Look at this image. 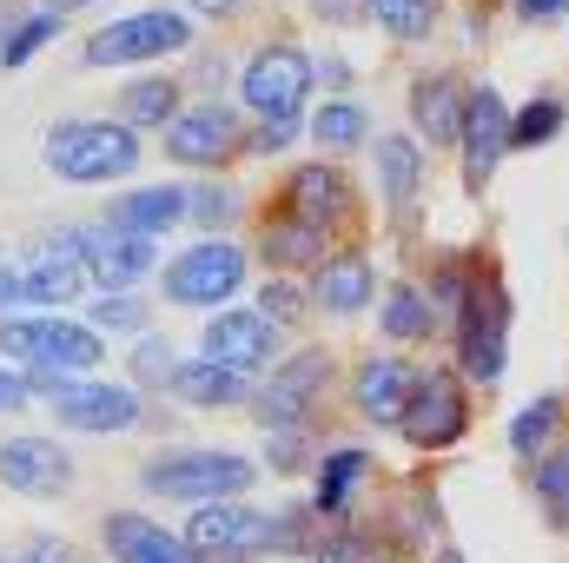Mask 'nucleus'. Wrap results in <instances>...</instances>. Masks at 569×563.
Instances as JSON below:
<instances>
[{"label":"nucleus","mask_w":569,"mask_h":563,"mask_svg":"<svg viewBox=\"0 0 569 563\" xmlns=\"http://www.w3.org/2000/svg\"><path fill=\"white\" fill-rule=\"evenodd\" d=\"M0 358L20 365V372L93 378L107 365V338L87 318H67V312H20V318H0Z\"/></svg>","instance_id":"f257e3e1"},{"label":"nucleus","mask_w":569,"mask_h":563,"mask_svg":"<svg viewBox=\"0 0 569 563\" xmlns=\"http://www.w3.org/2000/svg\"><path fill=\"white\" fill-rule=\"evenodd\" d=\"M40 159L67 186H113V179H127L146 159V146L120 120H60V127H47Z\"/></svg>","instance_id":"f03ea898"},{"label":"nucleus","mask_w":569,"mask_h":563,"mask_svg":"<svg viewBox=\"0 0 569 563\" xmlns=\"http://www.w3.org/2000/svg\"><path fill=\"white\" fill-rule=\"evenodd\" d=\"M140 484L152 497H179V504H226V497H246L259 484V464L239 457V451H159L140 464Z\"/></svg>","instance_id":"7ed1b4c3"},{"label":"nucleus","mask_w":569,"mask_h":563,"mask_svg":"<svg viewBox=\"0 0 569 563\" xmlns=\"http://www.w3.org/2000/svg\"><path fill=\"white\" fill-rule=\"evenodd\" d=\"M503 365H510V292L497 273H477L463 312H457V378L490 392L503 378Z\"/></svg>","instance_id":"20e7f679"},{"label":"nucleus","mask_w":569,"mask_h":563,"mask_svg":"<svg viewBox=\"0 0 569 563\" xmlns=\"http://www.w3.org/2000/svg\"><path fill=\"white\" fill-rule=\"evenodd\" d=\"M172 53H192V20L179 7H140V13L107 20L80 47V67H146V60H172Z\"/></svg>","instance_id":"39448f33"},{"label":"nucleus","mask_w":569,"mask_h":563,"mask_svg":"<svg viewBox=\"0 0 569 563\" xmlns=\"http://www.w3.org/2000/svg\"><path fill=\"white\" fill-rule=\"evenodd\" d=\"M318 73H311V53L291 47V40H272L259 47L246 67H239V100L252 120H305V100H311Z\"/></svg>","instance_id":"423d86ee"},{"label":"nucleus","mask_w":569,"mask_h":563,"mask_svg":"<svg viewBox=\"0 0 569 563\" xmlns=\"http://www.w3.org/2000/svg\"><path fill=\"white\" fill-rule=\"evenodd\" d=\"M325 385H331V352L305 345V352L279 358V365L266 372V385L252 392L259 431H266V437H272V431H311V412H318V392H325Z\"/></svg>","instance_id":"0eeeda50"},{"label":"nucleus","mask_w":569,"mask_h":563,"mask_svg":"<svg viewBox=\"0 0 569 563\" xmlns=\"http://www.w3.org/2000/svg\"><path fill=\"white\" fill-rule=\"evenodd\" d=\"M239 285H246V253H239L232 239H199V246H186L172 266H159L166 305H186V312H212V305H226Z\"/></svg>","instance_id":"6e6552de"},{"label":"nucleus","mask_w":569,"mask_h":563,"mask_svg":"<svg viewBox=\"0 0 569 563\" xmlns=\"http://www.w3.org/2000/svg\"><path fill=\"white\" fill-rule=\"evenodd\" d=\"M53 246L73 253L80 273L100 285V292H133V285L159 266L152 239H133V233H120V226H107V219H93V226H67Z\"/></svg>","instance_id":"1a4fd4ad"},{"label":"nucleus","mask_w":569,"mask_h":563,"mask_svg":"<svg viewBox=\"0 0 569 563\" xmlns=\"http://www.w3.org/2000/svg\"><path fill=\"white\" fill-rule=\"evenodd\" d=\"M405 444L411 451H450L463 431H470V398H463V378L450 365H425L418 385H411V405H405Z\"/></svg>","instance_id":"9d476101"},{"label":"nucleus","mask_w":569,"mask_h":563,"mask_svg":"<svg viewBox=\"0 0 569 563\" xmlns=\"http://www.w3.org/2000/svg\"><path fill=\"white\" fill-rule=\"evenodd\" d=\"M279 325L259 312V305H239V312H212L206 318V332H199V352H206V365H226V372H239V378H266L272 365H279Z\"/></svg>","instance_id":"9b49d317"},{"label":"nucleus","mask_w":569,"mask_h":563,"mask_svg":"<svg viewBox=\"0 0 569 563\" xmlns=\"http://www.w3.org/2000/svg\"><path fill=\"white\" fill-rule=\"evenodd\" d=\"M172 166H192V172H219L232 152H246V120H239V107H226V100H199V107H186L172 127H166V146H159Z\"/></svg>","instance_id":"f8f14e48"},{"label":"nucleus","mask_w":569,"mask_h":563,"mask_svg":"<svg viewBox=\"0 0 569 563\" xmlns=\"http://www.w3.org/2000/svg\"><path fill=\"white\" fill-rule=\"evenodd\" d=\"M266 524H272V511H252L246 497H226V504H199L179 537L192 544L199 563H252L266 557Z\"/></svg>","instance_id":"ddd939ff"},{"label":"nucleus","mask_w":569,"mask_h":563,"mask_svg":"<svg viewBox=\"0 0 569 563\" xmlns=\"http://www.w3.org/2000/svg\"><path fill=\"white\" fill-rule=\"evenodd\" d=\"M279 213L305 219V226H318V233H338V226H351L358 192H351V179H345V166H338V159H305V166H291V172H284Z\"/></svg>","instance_id":"4468645a"},{"label":"nucleus","mask_w":569,"mask_h":563,"mask_svg":"<svg viewBox=\"0 0 569 563\" xmlns=\"http://www.w3.org/2000/svg\"><path fill=\"white\" fill-rule=\"evenodd\" d=\"M463 192L470 199H483V186L497 179V166H503V152H510V107H503V93L483 80V87H470V100H463Z\"/></svg>","instance_id":"2eb2a0df"},{"label":"nucleus","mask_w":569,"mask_h":563,"mask_svg":"<svg viewBox=\"0 0 569 563\" xmlns=\"http://www.w3.org/2000/svg\"><path fill=\"white\" fill-rule=\"evenodd\" d=\"M53 424L60 431H87V437H113V431H140L146 405L133 385H107V378H73L53 398Z\"/></svg>","instance_id":"dca6fc26"},{"label":"nucleus","mask_w":569,"mask_h":563,"mask_svg":"<svg viewBox=\"0 0 569 563\" xmlns=\"http://www.w3.org/2000/svg\"><path fill=\"white\" fill-rule=\"evenodd\" d=\"M73 457H67V444L60 437H7L0 444V484L7 491H20V497H40V504H53V497H67L73 491Z\"/></svg>","instance_id":"f3484780"},{"label":"nucleus","mask_w":569,"mask_h":563,"mask_svg":"<svg viewBox=\"0 0 569 563\" xmlns=\"http://www.w3.org/2000/svg\"><path fill=\"white\" fill-rule=\"evenodd\" d=\"M411 385H418V365H405V358H391V352H371V358H358V372H351V412L365 424H405Z\"/></svg>","instance_id":"a211bd4d"},{"label":"nucleus","mask_w":569,"mask_h":563,"mask_svg":"<svg viewBox=\"0 0 569 563\" xmlns=\"http://www.w3.org/2000/svg\"><path fill=\"white\" fill-rule=\"evenodd\" d=\"M371 298H378V266H371L365 246H338V253L311 273V305L331 312V318H358Z\"/></svg>","instance_id":"6ab92c4d"},{"label":"nucleus","mask_w":569,"mask_h":563,"mask_svg":"<svg viewBox=\"0 0 569 563\" xmlns=\"http://www.w3.org/2000/svg\"><path fill=\"white\" fill-rule=\"evenodd\" d=\"M100 544H107L113 563H199L179 531L152 524L140 511H107V517H100Z\"/></svg>","instance_id":"aec40b11"},{"label":"nucleus","mask_w":569,"mask_h":563,"mask_svg":"<svg viewBox=\"0 0 569 563\" xmlns=\"http://www.w3.org/2000/svg\"><path fill=\"white\" fill-rule=\"evenodd\" d=\"M331 253H338L331 233H318V226H305V219H291V213H266V226H259V259L272 266V279L318 273Z\"/></svg>","instance_id":"412c9836"},{"label":"nucleus","mask_w":569,"mask_h":563,"mask_svg":"<svg viewBox=\"0 0 569 563\" xmlns=\"http://www.w3.org/2000/svg\"><path fill=\"white\" fill-rule=\"evenodd\" d=\"M418 192H425V146L411 134H378V199L391 226L418 219Z\"/></svg>","instance_id":"4be33fe9"},{"label":"nucleus","mask_w":569,"mask_h":563,"mask_svg":"<svg viewBox=\"0 0 569 563\" xmlns=\"http://www.w3.org/2000/svg\"><path fill=\"white\" fill-rule=\"evenodd\" d=\"M365 477H371V451H358V444L325 451L318 457V477H311V511L325 524H351V497H358Z\"/></svg>","instance_id":"5701e85b"},{"label":"nucleus","mask_w":569,"mask_h":563,"mask_svg":"<svg viewBox=\"0 0 569 563\" xmlns=\"http://www.w3.org/2000/svg\"><path fill=\"white\" fill-rule=\"evenodd\" d=\"M463 100L470 93L450 73H418L411 80V127H418V140H430V146L463 140Z\"/></svg>","instance_id":"b1692460"},{"label":"nucleus","mask_w":569,"mask_h":563,"mask_svg":"<svg viewBox=\"0 0 569 563\" xmlns=\"http://www.w3.org/2000/svg\"><path fill=\"white\" fill-rule=\"evenodd\" d=\"M179 219H186V186H133V192H120L113 213H107V226H120V233H133V239H152V246H159Z\"/></svg>","instance_id":"393cba45"},{"label":"nucleus","mask_w":569,"mask_h":563,"mask_svg":"<svg viewBox=\"0 0 569 563\" xmlns=\"http://www.w3.org/2000/svg\"><path fill=\"white\" fill-rule=\"evenodd\" d=\"M252 378L226 372V365H206V358H186L179 378H172V398L192 405V412H232V405H252Z\"/></svg>","instance_id":"a878e982"},{"label":"nucleus","mask_w":569,"mask_h":563,"mask_svg":"<svg viewBox=\"0 0 569 563\" xmlns=\"http://www.w3.org/2000/svg\"><path fill=\"white\" fill-rule=\"evenodd\" d=\"M186 87L172 80V73H140V80H127L120 87V127H133V134H166L186 107Z\"/></svg>","instance_id":"bb28decb"},{"label":"nucleus","mask_w":569,"mask_h":563,"mask_svg":"<svg viewBox=\"0 0 569 563\" xmlns=\"http://www.w3.org/2000/svg\"><path fill=\"white\" fill-rule=\"evenodd\" d=\"M87 273H80V259L73 253H60V246H47V253H33V266H27V305H47V312H60V305H80V292H87Z\"/></svg>","instance_id":"cd10ccee"},{"label":"nucleus","mask_w":569,"mask_h":563,"mask_svg":"<svg viewBox=\"0 0 569 563\" xmlns=\"http://www.w3.org/2000/svg\"><path fill=\"white\" fill-rule=\"evenodd\" d=\"M378 325H385V338H398V345H425L443 318H437V305H430L425 285L398 279L385 292V305H378Z\"/></svg>","instance_id":"c85d7f7f"},{"label":"nucleus","mask_w":569,"mask_h":563,"mask_svg":"<svg viewBox=\"0 0 569 563\" xmlns=\"http://www.w3.org/2000/svg\"><path fill=\"white\" fill-rule=\"evenodd\" d=\"M325 531L331 524L311 504H284V511H272V524H266V557H318Z\"/></svg>","instance_id":"c756f323"},{"label":"nucleus","mask_w":569,"mask_h":563,"mask_svg":"<svg viewBox=\"0 0 569 563\" xmlns=\"http://www.w3.org/2000/svg\"><path fill=\"white\" fill-rule=\"evenodd\" d=\"M60 27H67V13H53V7H33V13H20V20H7V33H0V67L20 73L47 40H60Z\"/></svg>","instance_id":"7c9ffc66"},{"label":"nucleus","mask_w":569,"mask_h":563,"mask_svg":"<svg viewBox=\"0 0 569 563\" xmlns=\"http://www.w3.org/2000/svg\"><path fill=\"white\" fill-rule=\"evenodd\" d=\"M305 134L325 146V152H351V146L371 140V113H365L358 100H325V107L305 120Z\"/></svg>","instance_id":"2f4dec72"},{"label":"nucleus","mask_w":569,"mask_h":563,"mask_svg":"<svg viewBox=\"0 0 569 563\" xmlns=\"http://www.w3.org/2000/svg\"><path fill=\"white\" fill-rule=\"evenodd\" d=\"M557 424H563V398H557V392H543L537 405H523V412L510 418V451H517L523 464H543V457H550Z\"/></svg>","instance_id":"473e14b6"},{"label":"nucleus","mask_w":569,"mask_h":563,"mask_svg":"<svg viewBox=\"0 0 569 563\" xmlns=\"http://www.w3.org/2000/svg\"><path fill=\"white\" fill-rule=\"evenodd\" d=\"M563 127H569V107L557 93H537L523 113H510V152H537V146L557 140Z\"/></svg>","instance_id":"72a5a7b5"},{"label":"nucleus","mask_w":569,"mask_h":563,"mask_svg":"<svg viewBox=\"0 0 569 563\" xmlns=\"http://www.w3.org/2000/svg\"><path fill=\"white\" fill-rule=\"evenodd\" d=\"M186 219H192L206 239H226V226L239 219V192H232L226 179H199V186H186Z\"/></svg>","instance_id":"f704fd0d"},{"label":"nucleus","mask_w":569,"mask_h":563,"mask_svg":"<svg viewBox=\"0 0 569 563\" xmlns=\"http://www.w3.org/2000/svg\"><path fill=\"white\" fill-rule=\"evenodd\" d=\"M365 13L398 47H418V40H430V27H437V0H365Z\"/></svg>","instance_id":"c9c22d12"},{"label":"nucleus","mask_w":569,"mask_h":563,"mask_svg":"<svg viewBox=\"0 0 569 563\" xmlns=\"http://www.w3.org/2000/svg\"><path fill=\"white\" fill-rule=\"evenodd\" d=\"M87 325H93L100 338H120V332H140L146 338V298H133V292H100V298L87 305Z\"/></svg>","instance_id":"e433bc0d"},{"label":"nucleus","mask_w":569,"mask_h":563,"mask_svg":"<svg viewBox=\"0 0 569 563\" xmlns=\"http://www.w3.org/2000/svg\"><path fill=\"white\" fill-rule=\"evenodd\" d=\"M530 484H537V504H543V517L569 531V451H550L537 471H530Z\"/></svg>","instance_id":"4c0bfd02"},{"label":"nucleus","mask_w":569,"mask_h":563,"mask_svg":"<svg viewBox=\"0 0 569 563\" xmlns=\"http://www.w3.org/2000/svg\"><path fill=\"white\" fill-rule=\"evenodd\" d=\"M179 352H172V338H159V332H146L140 345H133V358H127V372H133V385H166L172 392V378H179Z\"/></svg>","instance_id":"58836bf2"},{"label":"nucleus","mask_w":569,"mask_h":563,"mask_svg":"<svg viewBox=\"0 0 569 563\" xmlns=\"http://www.w3.org/2000/svg\"><path fill=\"white\" fill-rule=\"evenodd\" d=\"M259 312H266L279 332L305 325V312H311V285H298V279H266V285H259Z\"/></svg>","instance_id":"ea45409f"},{"label":"nucleus","mask_w":569,"mask_h":563,"mask_svg":"<svg viewBox=\"0 0 569 563\" xmlns=\"http://www.w3.org/2000/svg\"><path fill=\"white\" fill-rule=\"evenodd\" d=\"M371 557H378V551H371V537H365L358 524H331L311 563H371Z\"/></svg>","instance_id":"a19ab883"},{"label":"nucleus","mask_w":569,"mask_h":563,"mask_svg":"<svg viewBox=\"0 0 569 563\" xmlns=\"http://www.w3.org/2000/svg\"><path fill=\"white\" fill-rule=\"evenodd\" d=\"M305 457H311V431H272L266 437V471L291 477V471H305Z\"/></svg>","instance_id":"79ce46f5"},{"label":"nucleus","mask_w":569,"mask_h":563,"mask_svg":"<svg viewBox=\"0 0 569 563\" xmlns=\"http://www.w3.org/2000/svg\"><path fill=\"white\" fill-rule=\"evenodd\" d=\"M305 134V120H252L246 127V152H259V159H272V152H291V140Z\"/></svg>","instance_id":"37998d69"},{"label":"nucleus","mask_w":569,"mask_h":563,"mask_svg":"<svg viewBox=\"0 0 569 563\" xmlns=\"http://www.w3.org/2000/svg\"><path fill=\"white\" fill-rule=\"evenodd\" d=\"M20 412H33V385H27L20 365L0 358V418H20Z\"/></svg>","instance_id":"c03bdc74"},{"label":"nucleus","mask_w":569,"mask_h":563,"mask_svg":"<svg viewBox=\"0 0 569 563\" xmlns=\"http://www.w3.org/2000/svg\"><path fill=\"white\" fill-rule=\"evenodd\" d=\"M20 305H27V273L0 259V318H20Z\"/></svg>","instance_id":"a18cd8bd"},{"label":"nucleus","mask_w":569,"mask_h":563,"mask_svg":"<svg viewBox=\"0 0 569 563\" xmlns=\"http://www.w3.org/2000/svg\"><path fill=\"white\" fill-rule=\"evenodd\" d=\"M318 20H331V27H358V20H371L365 13V0H305Z\"/></svg>","instance_id":"49530a36"},{"label":"nucleus","mask_w":569,"mask_h":563,"mask_svg":"<svg viewBox=\"0 0 569 563\" xmlns=\"http://www.w3.org/2000/svg\"><path fill=\"white\" fill-rule=\"evenodd\" d=\"M510 7H517L523 27H557V20L569 13V0H510Z\"/></svg>","instance_id":"de8ad7c7"},{"label":"nucleus","mask_w":569,"mask_h":563,"mask_svg":"<svg viewBox=\"0 0 569 563\" xmlns=\"http://www.w3.org/2000/svg\"><path fill=\"white\" fill-rule=\"evenodd\" d=\"M311 73H318V80H325L331 93H345V87H351V67H345L338 53H325V60H311Z\"/></svg>","instance_id":"09e8293b"},{"label":"nucleus","mask_w":569,"mask_h":563,"mask_svg":"<svg viewBox=\"0 0 569 563\" xmlns=\"http://www.w3.org/2000/svg\"><path fill=\"white\" fill-rule=\"evenodd\" d=\"M192 13H212V20H239L246 13V0H186Z\"/></svg>","instance_id":"8fccbe9b"},{"label":"nucleus","mask_w":569,"mask_h":563,"mask_svg":"<svg viewBox=\"0 0 569 563\" xmlns=\"http://www.w3.org/2000/svg\"><path fill=\"white\" fill-rule=\"evenodd\" d=\"M40 7H53V13H80V7H93V0H40Z\"/></svg>","instance_id":"3c124183"},{"label":"nucleus","mask_w":569,"mask_h":563,"mask_svg":"<svg viewBox=\"0 0 569 563\" xmlns=\"http://www.w3.org/2000/svg\"><path fill=\"white\" fill-rule=\"evenodd\" d=\"M437 563H463V557H457V551H437Z\"/></svg>","instance_id":"603ef678"},{"label":"nucleus","mask_w":569,"mask_h":563,"mask_svg":"<svg viewBox=\"0 0 569 563\" xmlns=\"http://www.w3.org/2000/svg\"><path fill=\"white\" fill-rule=\"evenodd\" d=\"M371 563H405V557H398V551H385V557H371Z\"/></svg>","instance_id":"864d4df0"},{"label":"nucleus","mask_w":569,"mask_h":563,"mask_svg":"<svg viewBox=\"0 0 569 563\" xmlns=\"http://www.w3.org/2000/svg\"><path fill=\"white\" fill-rule=\"evenodd\" d=\"M0 563H40V557H33V551H27V557H0Z\"/></svg>","instance_id":"5fc2aeb1"},{"label":"nucleus","mask_w":569,"mask_h":563,"mask_svg":"<svg viewBox=\"0 0 569 563\" xmlns=\"http://www.w3.org/2000/svg\"><path fill=\"white\" fill-rule=\"evenodd\" d=\"M0 7H13V0H0ZM0 33H7V27H0Z\"/></svg>","instance_id":"6e6d98bb"}]
</instances>
